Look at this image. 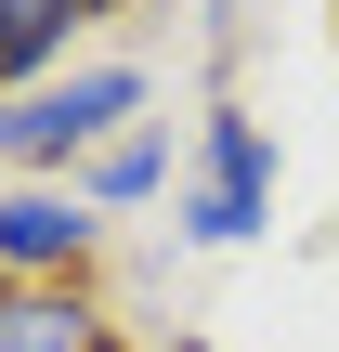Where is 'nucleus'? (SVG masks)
Masks as SVG:
<instances>
[{
	"instance_id": "nucleus-4",
	"label": "nucleus",
	"mask_w": 339,
	"mask_h": 352,
	"mask_svg": "<svg viewBox=\"0 0 339 352\" xmlns=\"http://www.w3.org/2000/svg\"><path fill=\"white\" fill-rule=\"evenodd\" d=\"M118 0H0V91H26V78H52L91 26H105Z\"/></svg>"
},
{
	"instance_id": "nucleus-5",
	"label": "nucleus",
	"mask_w": 339,
	"mask_h": 352,
	"mask_svg": "<svg viewBox=\"0 0 339 352\" xmlns=\"http://www.w3.org/2000/svg\"><path fill=\"white\" fill-rule=\"evenodd\" d=\"M0 352H131L78 287H0Z\"/></svg>"
},
{
	"instance_id": "nucleus-3",
	"label": "nucleus",
	"mask_w": 339,
	"mask_h": 352,
	"mask_svg": "<svg viewBox=\"0 0 339 352\" xmlns=\"http://www.w3.org/2000/svg\"><path fill=\"white\" fill-rule=\"evenodd\" d=\"M105 248V209L78 183H0V287H65Z\"/></svg>"
},
{
	"instance_id": "nucleus-2",
	"label": "nucleus",
	"mask_w": 339,
	"mask_h": 352,
	"mask_svg": "<svg viewBox=\"0 0 339 352\" xmlns=\"http://www.w3.org/2000/svg\"><path fill=\"white\" fill-rule=\"evenodd\" d=\"M274 222V131L248 104H209L196 118V183H183V235L196 248H248Z\"/></svg>"
},
{
	"instance_id": "nucleus-7",
	"label": "nucleus",
	"mask_w": 339,
	"mask_h": 352,
	"mask_svg": "<svg viewBox=\"0 0 339 352\" xmlns=\"http://www.w3.org/2000/svg\"><path fill=\"white\" fill-rule=\"evenodd\" d=\"M157 352H209V340H157Z\"/></svg>"
},
{
	"instance_id": "nucleus-1",
	"label": "nucleus",
	"mask_w": 339,
	"mask_h": 352,
	"mask_svg": "<svg viewBox=\"0 0 339 352\" xmlns=\"http://www.w3.org/2000/svg\"><path fill=\"white\" fill-rule=\"evenodd\" d=\"M144 104H157V78H144V65H118V52H91V65H52V78H26V91H0V183H78V157H91V144H118V131H144Z\"/></svg>"
},
{
	"instance_id": "nucleus-6",
	"label": "nucleus",
	"mask_w": 339,
	"mask_h": 352,
	"mask_svg": "<svg viewBox=\"0 0 339 352\" xmlns=\"http://www.w3.org/2000/svg\"><path fill=\"white\" fill-rule=\"evenodd\" d=\"M78 196L118 222V209H144V196H170V131L144 118V131H118V144H91L78 157Z\"/></svg>"
}]
</instances>
